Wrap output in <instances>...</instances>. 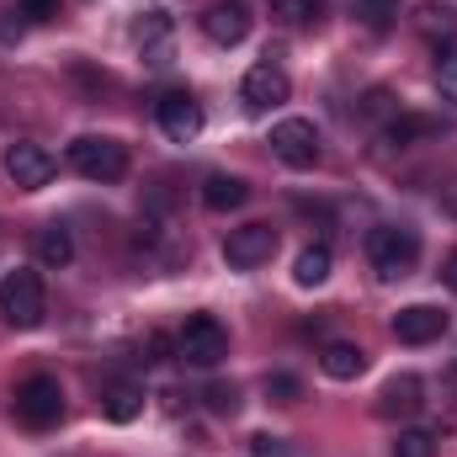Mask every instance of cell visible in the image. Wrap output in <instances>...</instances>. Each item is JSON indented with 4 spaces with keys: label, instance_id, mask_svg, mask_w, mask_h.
<instances>
[{
    "label": "cell",
    "instance_id": "obj_1",
    "mask_svg": "<svg viewBox=\"0 0 457 457\" xmlns=\"http://www.w3.org/2000/svg\"><path fill=\"white\" fill-rule=\"evenodd\" d=\"M367 261L378 271V282H404L420 261V234L404 224H383L367 234Z\"/></svg>",
    "mask_w": 457,
    "mask_h": 457
},
{
    "label": "cell",
    "instance_id": "obj_2",
    "mask_svg": "<svg viewBox=\"0 0 457 457\" xmlns=\"http://www.w3.org/2000/svg\"><path fill=\"white\" fill-rule=\"evenodd\" d=\"M11 410H16V420H21L27 431L59 426V420H64V388H59V378H48V372L21 378L16 394H11Z\"/></svg>",
    "mask_w": 457,
    "mask_h": 457
},
{
    "label": "cell",
    "instance_id": "obj_3",
    "mask_svg": "<svg viewBox=\"0 0 457 457\" xmlns=\"http://www.w3.org/2000/svg\"><path fill=\"white\" fill-rule=\"evenodd\" d=\"M0 314H5V325H16V330H37L43 320H48V298H43V277L37 271H5L0 277Z\"/></svg>",
    "mask_w": 457,
    "mask_h": 457
},
{
    "label": "cell",
    "instance_id": "obj_4",
    "mask_svg": "<svg viewBox=\"0 0 457 457\" xmlns=\"http://www.w3.org/2000/svg\"><path fill=\"white\" fill-rule=\"evenodd\" d=\"M70 165H75V176H86V181H122L128 176V149L107 138V133H86V138H75L70 144Z\"/></svg>",
    "mask_w": 457,
    "mask_h": 457
},
{
    "label": "cell",
    "instance_id": "obj_5",
    "mask_svg": "<svg viewBox=\"0 0 457 457\" xmlns=\"http://www.w3.org/2000/svg\"><path fill=\"white\" fill-rule=\"evenodd\" d=\"M176 356H181L187 367H219L228 356V330L213 314H192V320L181 325V336H176Z\"/></svg>",
    "mask_w": 457,
    "mask_h": 457
},
{
    "label": "cell",
    "instance_id": "obj_6",
    "mask_svg": "<svg viewBox=\"0 0 457 457\" xmlns=\"http://www.w3.org/2000/svg\"><path fill=\"white\" fill-rule=\"evenodd\" d=\"M271 154L293 170H314L320 165V128L309 117H282L271 128Z\"/></svg>",
    "mask_w": 457,
    "mask_h": 457
},
{
    "label": "cell",
    "instance_id": "obj_7",
    "mask_svg": "<svg viewBox=\"0 0 457 457\" xmlns=\"http://www.w3.org/2000/svg\"><path fill=\"white\" fill-rule=\"evenodd\" d=\"M287 96H293V80H287V70L277 64V54H266V59L245 75V86H239L245 112H271V107H282Z\"/></svg>",
    "mask_w": 457,
    "mask_h": 457
},
{
    "label": "cell",
    "instance_id": "obj_8",
    "mask_svg": "<svg viewBox=\"0 0 457 457\" xmlns=\"http://www.w3.org/2000/svg\"><path fill=\"white\" fill-rule=\"evenodd\" d=\"M0 165H5V176H11L21 192H43V187L54 181V154H48L43 144H32V138H16V144H5Z\"/></svg>",
    "mask_w": 457,
    "mask_h": 457
},
{
    "label": "cell",
    "instance_id": "obj_9",
    "mask_svg": "<svg viewBox=\"0 0 457 457\" xmlns=\"http://www.w3.org/2000/svg\"><path fill=\"white\" fill-rule=\"evenodd\" d=\"M277 255V228L271 224H239L228 228L224 239V261L234 271H255V266H266Z\"/></svg>",
    "mask_w": 457,
    "mask_h": 457
},
{
    "label": "cell",
    "instance_id": "obj_10",
    "mask_svg": "<svg viewBox=\"0 0 457 457\" xmlns=\"http://www.w3.org/2000/svg\"><path fill=\"white\" fill-rule=\"evenodd\" d=\"M447 336V314L436 303H410L394 314V341L399 345H431Z\"/></svg>",
    "mask_w": 457,
    "mask_h": 457
},
{
    "label": "cell",
    "instance_id": "obj_11",
    "mask_svg": "<svg viewBox=\"0 0 457 457\" xmlns=\"http://www.w3.org/2000/svg\"><path fill=\"white\" fill-rule=\"evenodd\" d=\"M154 117H160V133H165L170 144H192V138L203 133V107H197L187 91H170V96H160Z\"/></svg>",
    "mask_w": 457,
    "mask_h": 457
},
{
    "label": "cell",
    "instance_id": "obj_12",
    "mask_svg": "<svg viewBox=\"0 0 457 457\" xmlns=\"http://www.w3.org/2000/svg\"><path fill=\"white\" fill-rule=\"evenodd\" d=\"M203 32H208V43H219V48L245 43V37H250V11H245V0H219V5H208V11H203Z\"/></svg>",
    "mask_w": 457,
    "mask_h": 457
},
{
    "label": "cell",
    "instance_id": "obj_13",
    "mask_svg": "<svg viewBox=\"0 0 457 457\" xmlns=\"http://www.w3.org/2000/svg\"><path fill=\"white\" fill-rule=\"evenodd\" d=\"M420 394H426L420 378H415V372H399V378L383 383V394H378V415H383V420H394V415H415V410L426 404Z\"/></svg>",
    "mask_w": 457,
    "mask_h": 457
},
{
    "label": "cell",
    "instance_id": "obj_14",
    "mask_svg": "<svg viewBox=\"0 0 457 457\" xmlns=\"http://www.w3.org/2000/svg\"><path fill=\"white\" fill-rule=\"evenodd\" d=\"M320 367H325V378H336V383H356V378L367 372V351L356 341H330L320 351Z\"/></svg>",
    "mask_w": 457,
    "mask_h": 457
},
{
    "label": "cell",
    "instance_id": "obj_15",
    "mask_svg": "<svg viewBox=\"0 0 457 457\" xmlns=\"http://www.w3.org/2000/svg\"><path fill=\"white\" fill-rule=\"evenodd\" d=\"M415 32L431 37L436 48H442V43L453 48L457 43V5H447V0H426V5L415 11Z\"/></svg>",
    "mask_w": 457,
    "mask_h": 457
},
{
    "label": "cell",
    "instance_id": "obj_16",
    "mask_svg": "<svg viewBox=\"0 0 457 457\" xmlns=\"http://www.w3.org/2000/svg\"><path fill=\"white\" fill-rule=\"evenodd\" d=\"M133 37H138V48H144L149 64H170V16L165 11H144V21L133 27Z\"/></svg>",
    "mask_w": 457,
    "mask_h": 457
},
{
    "label": "cell",
    "instance_id": "obj_17",
    "mask_svg": "<svg viewBox=\"0 0 457 457\" xmlns=\"http://www.w3.org/2000/svg\"><path fill=\"white\" fill-rule=\"evenodd\" d=\"M37 261H43L48 271H64V266L75 261V239H70V228L64 224H43L37 228Z\"/></svg>",
    "mask_w": 457,
    "mask_h": 457
},
{
    "label": "cell",
    "instance_id": "obj_18",
    "mask_svg": "<svg viewBox=\"0 0 457 457\" xmlns=\"http://www.w3.org/2000/svg\"><path fill=\"white\" fill-rule=\"evenodd\" d=\"M442 133V122L436 117H415V112H399V117H388L383 122V144H415V138H436Z\"/></svg>",
    "mask_w": 457,
    "mask_h": 457
},
{
    "label": "cell",
    "instance_id": "obj_19",
    "mask_svg": "<svg viewBox=\"0 0 457 457\" xmlns=\"http://www.w3.org/2000/svg\"><path fill=\"white\" fill-rule=\"evenodd\" d=\"M245 197H250V187H245L239 176H224V170H219V176H208V181H203V203H208L213 213H234Z\"/></svg>",
    "mask_w": 457,
    "mask_h": 457
},
{
    "label": "cell",
    "instance_id": "obj_20",
    "mask_svg": "<svg viewBox=\"0 0 457 457\" xmlns=\"http://www.w3.org/2000/svg\"><path fill=\"white\" fill-rule=\"evenodd\" d=\"M102 415L117 420V426L138 420V415H144V388H133V383H112V388L102 394Z\"/></svg>",
    "mask_w": 457,
    "mask_h": 457
},
{
    "label": "cell",
    "instance_id": "obj_21",
    "mask_svg": "<svg viewBox=\"0 0 457 457\" xmlns=\"http://www.w3.org/2000/svg\"><path fill=\"white\" fill-rule=\"evenodd\" d=\"M330 245H309V250H298V266H293V277H298V287H320L325 277H330Z\"/></svg>",
    "mask_w": 457,
    "mask_h": 457
},
{
    "label": "cell",
    "instance_id": "obj_22",
    "mask_svg": "<svg viewBox=\"0 0 457 457\" xmlns=\"http://www.w3.org/2000/svg\"><path fill=\"white\" fill-rule=\"evenodd\" d=\"M266 5H271V16L287 21V27H303V21H320V16H325V0H266Z\"/></svg>",
    "mask_w": 457,
    "mask_h": 457
},
{
    "label": "cell",
    "instance_id": "obj_23",
    "mask_svg": "<svg viewBox=\"0 0 457 457\" xmlns=\"http://www.w3.org/2000/svg\"><path fill=\"white\" fill-rule=\"evenodd\" d=\"M436 96L457 107V43L453 48H436Z\"/></svg>",
    "mask_w": 457,
    "mask_h": 457
},
{
    "label": "cell",
    "instance_id": "obj_24",
    "mask_svg": "<svg viewBox=\"0 0 457 457\" xmlns=\"http://www.w3.org/2000/svg\"><path fill=\"white\" fill-rule=\"evenodd\" d=\"M394 457H436V436L420 431V426H410V431L394 436Z\"/></svg>",
    "mask_w": 457,
    "mask_h": 457
},
{
    "label": "cell",
    "instance_id": "obj_25",
    "mask_svg": "<svg viewBox=\"0 0 457 457\" xmlns=\"http://www.w3.org/2000/svg\"><path fill=\"white\" fill-rule=\"evenodd\" d=\"M351 11H356L372 32H383V27L399 16V0H351Z\"/></svg>",
    "mask_w": 457,
    "mask_h": 457
},
{
    "label": "cell",
    "instance_id": "obj_26",
    "mask_svg": "<svg viewBox=\"0 0 457 457\" xmlns=\"http://www.w3.org/2000/svg\"><path fill=\"white\" fill-rule=\"evenodd\" d=\"M266 399H277V404H298V399H303V383H298L293 372H271V378H266Z\"/></svg>",
    "mask_w": 457,
    "mask_h": 457
},
{
    "label": "cell",
    "instance_id": "obj_27",
    "mask_svg": "<svg viewBox=\"0 0 457 457\" xmlns=\"http://www.w3.org/2000/svg\"><path fill=\"white\" fill-rule=\"evenodd\" d=\"M361 117H367V122H388V117H399V112H394V96H388L383 86H378V91H367V96H361Z\"/></svg>",
    "mask_w": 457,
    "mask_h": 457
},
{
    "label": "cell",
    "instance_id": "obj_28",
    "mask_svg": "<svg viewBox=\"0 0 457 457\" xmlns=\"http://www.w3.org/2000/svg\"><path fill=\"white\" fill-rule=\"evenodd\" d=\"M16 16H27V21H54V16H59V0H16Z\"/></svg>",
    "mask_w": 457,
    "mask_h": 457
},
{
    "label": "cell",
    "instance_id": "obj_29",
    "mask_svg": "<svg viewBox=\"0 0 457 457\" xmlns=\"http://www.w3.org/2000/svg\"><path fill=\"white\" fill-rule=\"evenodd\" d=\"M208 404H213L219 415H234V410H239V394H234V383H213V388H208Z\"/></svg>",
    "mask_w": 457,
    "mask_h": 457
},
{
    "label": "cell",
    "instance_id": "obj_30",
    "mask_svg": "<svg viewBox=\"0 0 457 457\" xmlns=\"http://www.w3.org/2000/svg\"><path fill=\"white\" fill-rule=\"evenodd\" d=\"M250 457H287V447H282L277 436H255V442H250Z\"/></svg>",
    "mask_w": 457,
    "mask_h": 457
},
{
    "label": "cell",
    "instance_id": "obj_31",
    "mask_svg": "<svg viewBox=\"0 0 457 457\" xmlns=\"http://www.w3.org/2000/svg\"><path fill=\"white\" fill-rule=\"evenodd\" d=\"M144 351H149V361H165V351H170V336H160V330H154V336L144 341Z\"/></svg>",
    "mask_w": 457,
    "mask_h": 457
},
{
    "label": "cell",
    "instance_id": "obj_32",
    "mask_svg": "<svg viewBox=\"0 0 457 457\" xmlns=\"http://www.w3.org/2000/svg\"><path fill=\"white\" fill-rule=\"evenodd\" d=\"M442 282H447V287H453V293H457V250H453V255H447V266H442Z\"/></svg>",
    "mask_w": 457,
    "mask_h": 457
}]
</instances>
